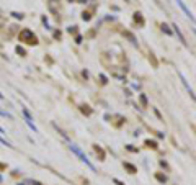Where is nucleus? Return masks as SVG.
I'll use <instances>...</instances> for the list:
<instances>
[{
  "mask_svg": "<svg viewBox=\"0 0 196 185\" xmlns=\"http://www.w3.org/2000/svg\"><path fill=\"white\" fill-rule=\"evenodd\" d=\"M70 149H72V152H75L77 156H78V159H80L82 162H85V165H87V167H90V169H92L93 172H95V165H93V164L90 162V161H88V159H87V156L82 152L78 147H77V146H74V144H70Z\"/></svg>",
  "mask_w": 196,
  "mask_h": 185,
  "instance_id": "f257e3e1",
  "label": "nucleus"
},
{
  "mask_svg": "<svg viewBox=\"0 0 196 185\" xmlns=\"http://www.w3.org/2000/svg\"><path fill=\"white\" fill-rule=\"evenodd\" d=\"M20 41H23V43H26V44H36V36L29 30H23L20 33Z\"/></svg>",
  "mask_w": 196,
  "mask_h": 185,
  "instance_id": "f03ea898",
  "label": "nucleus"
},
{
  "mask_svg": "<svg viewBox=\"0 0 196 185\" xmlns=\"http://www.w3.org/2000/svg\"><path fill=\"white\" fill-rule=\"evenodd\" d=\"M175 2H176V5H178L180 8H181V10L185 11V15H186V16H190L191 20H193V15H191V11H190V10H188V8H186V7H185V3H183L181 0H175Z\"/></svg>",
  "mask_w": 196,
  "mask_h": 185,
  "instance_id": "7ed1b4c3",
  "label": "nucleus"
},
{
  "mask_svg": "<svg viewBox=\"0 0 196 185\" xmlns=\"http://www.w3.org/2000/svg\"><path fill=\"white\" fill-rule=\"evenodd\" d=\"M0 98H3V95H2V93H0Z\"/></svg>",
  "mask_w": 196,
  "mask_h": 185,
  "instance_id": "20e7f679",
  "label": "nucleus"
}]
</instances>
